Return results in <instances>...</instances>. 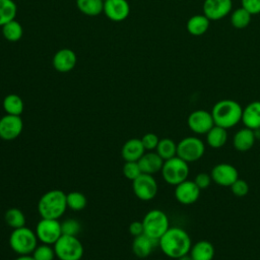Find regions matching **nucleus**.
<instances>
[{"mask_svg":"<svg viewBox=\"0 0 260 260\" xmlns=\"http://www.w3.org/2000/svg\"><path fill=\"white\" fill-rule=\"evenodd\" d=\"M36 232L26 226L15 229L9 237V246L18 255H30L38 246Z\"/></svg>","mask_w":260,"mask_h":260,"instance_id":"obj_4","label":"nucleus"},{"mask_svg":"<svg viewBox=\"0 0 260 260\" xmlns=\"http://www.w3.org/2000/svg\"><path fill=\"white\" fill-rule=\"evenodd\" d=\"M36 235L42 244L54 245L62 236L61 222L58 219L41 218L36 226Z\"/></svg>","mask_w":260,"mask_h":260,"instance_id":"obj_9","label":"nucleus"},{"mask_svg":"<svg viewBox=\"0 0 260 260\" xmlns=\"http://www.w3.org/2000/svg\"><path fill=\"white\" fill-rule=\"evenodd\" d=\"M76 5L80 12L88 16H96L104 10L103 0H76Z\"/></svg>","mask_w":260,"mask_h":260,"instance_id":"obj_27","label":"nucleus"},{"mask_svg":"<svg viewBox=\"0 0 260 260\" xmlns=\"http://www.w3.org/2000/svg\"><path fill=\"white\" fill-rule=\"evenodd\" d=\"M17 7L13 0H0V26L15 19Z\"/></svg>","mask_w":260,"mask_h":260,"instance_id":"obj_32","label":"nucleus"},{"mask_svg":"<svg viewBox=\"0 0 260 260\" xmlns=\"http://www.w3.org/2000/svg\"><path fill=\"white\" fill-rule=\"evenodd\" d=\"M158 141H159V138L154 133H146L141 138V142L146 151L155 150V148L158 144Z\"/></svg>","mask_w":260,"mask_h":260,"instance_id":"obj_38","label":"nucleus"},{"mask_svg":"<svg viewBox=\"0 0 260 260\" xmlns=\"http://www.w3.org/2000/svg\"><path fill=\"white\" fill-rule=\"evenodd\" d=\"M14 260H35L31 255H19Z\"/></svg>","mask_w":260,"mask_h":260,"instance_id":"obj_42","label":"nucleus"},{"mask_svg":"<svg viewBox=\"0 0 260 260\" xmlns=\"http://www.w3.org/2000/svg\"><path fill=\"white\" fill-rule=\"evenodd\" d=\"M158 245V240L152 239L149 236L142 234L140 236L134 237L132 242V252L138 258H146L148 257L155 246Z\"/></svg>","mask_w":260,"mask_h":260,"instance_id":"obj_18","label":"nucleus"},{"mask_svg":"<svg viewBox=\"0 0 260 260\" xmlns=\"http://www.w3.org/2000/svg\"><path fill=\"white\" fill-rule=\"evenodd\" d=\"M129 233L130 235H132L133 237H137L140 236L142 234H144V230H143V223L142 220H134L130 223L129 225Z\"/></svg>","mask_w":260,"mask_h":260,"instance_id":"obj_41","label":"nucleus"},{"mask_svg":"<svg viewBox=\"0 0 260 260\" xmlns=\"http://www.w3.org/2000/svg\"><path fill=\"white\" fill-rule=\"evenodd\" d=\"M158 246L166 256L172 259H178L190 252L192 242L189 234L184 229L170 226L159 238Z\"/></svg>","mask_w":260,"mask_h":260,"instance_id":"obj_1","label":"nucleus"},{"mask_svg":"<svg viewBox=\"0 0 260 260\" xmlns=\"http://www.w3.org/2000/svg\"><path fill=\"white\" fill-rule=\"evenodd\" d=\"M23 129V121L20 116L4 115L0 118V138L6 141L17 138Z\"/></svg>","mask_w":260,"mask_h":260,"instance_id":"obj_13","label":"nucleus"},{"mask_svg":"<svg viewBox=\"0 0 260 260\" xmlns=\"http://www.w3.org/2000/svg\"><path fill=\"white\" fill-rule=\"evenodd\" d=\"M252 20V14L244 7H239L231 13V24L238 29L247 27Z\"/></svg>","mask_w":260,"mask_h":260,"instance_id":"obj_29","label":"nucleus"},{"mask_svg":"<svg viewBox=\"0 0 260 260\" xmlns=\"http://www.w3.org/2000/svg\"><path fill=\"white\" fill-rule=\"evenodd\" d=\"M67 207L73 211L83 210L87 204L86 196L79 191H72L66 194Z\"/></svg>","mask_w":260,"mask_h":260,"instance_id":"obj_33","label":"nucleus"},{"mask_svg":"<svg viewBox=\"0 0 260 260\" xmlns=\"http://www.w3.org/2000/svg\"><path fill=\"white\" fill-rule=\"evenodd\" d=\"M164 161L165 160L155 151H147L138 159L137 162L143 174L153 175L161 171Z\"/></svg>","mask_w":260,"mask_h":260,"instance_id":"obj_19","label":"nucleus"},{"mask_svg":"<svg viewBox=\"0 0 260 260\" xmlns=\"http://www.w3.org/2000/svg\"><path fill=\"white\" fill-rule=\"evenodd\" d=\"M155 152L164 159H170L177 156V143L171 138L159 139L158 144L155 148Z\"/></svg>","mask_w":260,"mask_h":260,"instance_id":"obj_30","label":"nucleus"},{"mask_svg":"<svg viewBox=\"0 0 260 260\" xmlns=\"http://www.w3.org/2000/svg\"><path fill=\"white\" fill-rule=\"evenodd\" d=\"M77 63V57L73 50L63 48L57 51L53 57L52 64L55 70L61 73L71 71Z\"/></svg>","mask_w":260,"mask_h":260,"instance_id":"obj_17","label":"nucleus"},{"mask_svg":"<svg viewBox=\"0 0 260 260\" xmlns=\"http://www.w3.org/2000/svg\"><path fill=\"white\" fill-rule=\"evenodd\" d=\"M160 173L166 183L172 186H177L187 180L190 173L189 164L179 156H174L164 161Z\"/></svg>","mask_w":260,"mask_h":260,"instance_id":"obj_6","label":"nucleus"},{"mask_svg":"<svg viewBox=\"0 0 260 260\" xmlns=\"http://www.w3.org/2000/svg\"><path fill=\"white\" fill-rule=\"evenodd\" d=\"M145 148L139 138H131L127 140L121 149V155L125 161H138L145 153Z\"/></svg>","mask_w":260,"mask_h":260,"instance_id":"obj_21","label":"nucleus"},{"mask_svg":"<svg viewBox=\"0 0 260 260\" xmlns=\"http://www.w3.org/2000/svg\"><path fill=\"white\" fill-rule=\"evenodd\" d=\"M53 248L59 260H80L84 253L83 246L76 236L62 235Z\"/></svg>","mask_w":260,"mask_h":260,"instance_id":"obj_5","label":"nucleus"},{"mask_svg":"<svg viewBox=\"0 0 260 260\" xmlns=\"http://www.w3.org/2000/svg\"><path fill=\"white\" fill-rule=\"evenodd\" d=\"M210 25V20L204 14H195L192 15L187 23L186 28L188 32L194 37H199L204 35Z\"/></svg>","mask_w":260,"mask_h":260,"instance_id":"obj_24","label":"nucleus"},{"mask_svg":"<svg viewBox=\"0 0 260 260\" xmlns=\"http://www.w3.org/2000/svg\"><path fill=\"white\" fill-rule=\"evenodd\" d=\"M177 260H193L192 258H191V256H190V254L188 253V254H186V255H184V256H182V257H180V258H178Z\"/></svg>","mask_w":260,"mask_h":260,"instance_id":"obj_44","label":"nucleus"},{"mask_svg":"<svg viewBox=\"0 0 260 260\" xmlns=\"http://www.w3.org/2000/svg\"><path fill=\"white\" fill-rule=\"evenodd\" d=\"M255 136L253 130L247 127L239 129L233 137V146L240 152L250 150L255 144Z\"/></svg>","mask_w":260,"mask_h":260,"instance_id":"obj_20","label":"nucleus"},{"mask_svg":"<svg viewBox=\"0 0 260 260\" xmlns=\"http://www.w3.org/2000/svg\"><path fill=\"white\" fill-rule=\"evenodd\" d=\"M3 109L8 115L20 116L24 109V104L22 99L16 93L7 94L2 103Z\"/></svg>","mask_w":260,"mask_h":260,"instance_id":"obj_26","label":"nucleus"},{"mask_svg":"<svg viewBox=\"0 0 260 260\" xmlns=\"http://www.w3.org/2000/svg\"><path fill=\"white\" fill-rule=\"evenodd\" d=\"M31 256L35 260H54L56 257L54 248L51 247V245L47 244L37 246L31 253Z\"/></svg>","mask_w":260,"mask_h":260,"instance_id":"obj_34","label":"nucleus"},{"mask_svg":"<svg viewBox=\"0 0 260 260\" xmlns=\"http://www.w3.org/2000/svg\"><path fill=\"white\" fill-rule=\"evenodd\" d=\"M195 184L198 186V188L200 190H204L206 188H208L212 182V179H211V176L210 174H207V173H198L194 180Z\"/></svg>","mask_w":260,"mask_h":260,"instance_id":"obj_39","label":"nucleus"},{"mask_svg":"<svg viewBox=\"0 0 260 260\" xmlns=\"http://www.w3.org/2000/svg\"><path fill=\"white\" fill-rule=\"evenodd\" d=\"M231 191L232 193L237 196V197H244L248 194L249 192V185L248 183L243 180V179H238L236 180L232 185H231Z\"/></svg>","mask_w":260,"mask_h":260,"instance_id":"obj_37","label":"nucleus"},{"mask_svg":"<svg viewBox=\"0 0 260 260\" xmlns=\"http://www.w3.org/2000/svg\"><path fill=\"white\" fill-rule=\"evenodd\" d=\"M4 220L7 223V225L13 230L25 226L26 222L24 213L19 208L16 207H11L6 210L4 214Z\"/></svg>","mask_w":260,"mask_h":260,"instance_id":"obj_28","label":"nucleus"},{"mask_svg":"<svg viewBox=\"0 0 260 260\" xmlns=\"http://www.w3.org/2000/svg\"><path fill=\"white\" fill-rule=\"evenodd\" d=\"M122 172L124 177L130 181H134L142 174L137 161H125Z\"/></svg>","mask_w":260,"mask_h":260,"instance_id":"obj_36","label":"nucleus"},{"mask_svg":"<svg viewBox=\"0 0 260 260\" xmlns=\"http://www.w3.org/2000/svg\"><path fill=\"white\" fill-rule=\"evenodd\" d=\"M80 230H81V226L79 221L74 218H67L61 222L62 235L77 236Z\"/></svg>","mask_w":260,"mask_h":260,"instance_id":"obj_35","label":"nucleus"},{"mask_svg":"<svg viewBox=\"0 0 260 260\" xmlns=\"http://www.w3.org/2000/svg\"><path fill=\"white\" fill-rule=\"evenodd\" d=\"M23 29L21 24L16 20H10L2 26V35L8 42H17L21 39Z\"/></svg>","mask_w":260,"mask_h":260,"instance_id":"obj_31","label":"nucleus"},{"mask_svg":"<svg viewBox=\"0 0 260 260\" xmlns=\"http://www.w3.org/2000/svg\"><path fill=\"white\" fill-rule=\"evenodd\" d=\"M242 122L252 130L260 127V101L251 102L243 109Z\"/></svg>","mask_w":260,"mask_h":260,"instance_id":"obj_22","label":"nucleus"},{"mask_svg":"<svg viewBox=\"0 0 260 260\" xmlns=\"http://www.w3.org/2000/svg\"><path fill=\"white\" fill-rule=\"evenodd\" d=\"M228 129L214 125L206 134V143L212 148H221L228 141Z\"/></svg>","mask_w":260,"mask_h":260,"instance_id":"obj_25","label":"nucleus"},{"mask_svg":"<svg viewBox=\"0 0 260 260\" xmlns=\"http://www.w3.org/2000/svg\"><path fill=\"white\" fill-rule=\"evenodd\" d=\"M103 1H104V2H105V1H106V0H103Z\"/></svg>","mask_w":260,"mask_h":260,"instance_id":"obj_45","label":"nucleus"},{"mask_svg":"<svg viewBox=\"0 0 260 260\" xmlns=\"http://www.w3.org/2000/svg\"><path fill=\"white\" fill-rule=\"evenodd\" d=\"M242 113V106L238 102L230 99L216 102L211 109L214 125L225 129H230L241 122Z\"/></svg>","mask_w":260,"mask_h":260,"instance_id":"obj_2","label":"nucleus"},{"mask_svg":"<svg viewBox=\"0 0 260 260\" xmlns=\"http://www.w3.org/2000/svg\"><path fill=\"white\" fill-rule=\"evenodd\" d=\"M103 12L112 21H123L130 13V6L127 0H106Z\"/></svg>","mask_w":260,"mask_h":260,"instance_id":"obj_16","label":"nucleus"},{"mask_svg":"<svg viewBox=\"0 0 260 260\" xmlns=\"http://www.w3.org/2000/svg\"><path fill=\"white\" fill-rule=\"evenodd\" d=\"M144 234L152 239L159 240V238L169 230V217L160 209L149 210L142 219Z\"/></svg>","mask_w":260,"mask_h":260,"instance_id":"obj_7","label":"nucleus"},{"mask_svg":"<svg viewBox=\"0 0 260 260\" xmlns=\"http://www.w3.org/2000/svg\"><path fill=\"white\" fill-rule=\"evenodd\" d=\"M203 14L211 20H219L228 16L233 9L232 0H204Z\"/></svg>","mask_w":260,"mask_h":260,"instance_id":"obj_14","label":"nucleus"},{"mask_svg":"<svg viewBox=\"0 0 260 260\" xmlns=\"http://www.w3.org/2000/svg\"><path fill=\"white\" fill-rule=\"evenodd\" d=\"M132 189L138 199L149 201L156 196L158 185L152 175L142 173L138 178L132 181Z\"/></svg>","mask_w":260,"mask_h":260,"instance_id":"obj_10","label":"nucleus"},{"mask_svg":"<svg viewBox=\"0 0 260 260\" xmlns=\"http://www.w3.org/2000/svg\"><path fill=\"white\" fill-rule=\"evenodd\" d=\"M204 152L205 144L197 136H187L177 143V156L188 164L199 160Z\"/></svg>","mask_w":260,"mask_h":260,"instance_id":"obj_8","label":"nucleus"},{"mask_svg":"<svg viewBox=\"0 0 260 260\" xmlns=\"http://www.w3.org/2000/svg\"><path fill=\"white\" fill-rule=\"evenodd\" d=\"M66 193L54 189L44 193L38 202V211L42 218L59 219L66 211Z\"/></svg>","mask_w":260,"mask_h":260,"instance_id":"obj_3","label":"nucleus"},{"mask_svg":"<svg viewBox=\"0 0 260 260\" xmlns=\"http://www.w3.org/2000/svg\"><path fill=\"white\" fill-rule=\"evenodd\" d=\"M212 182L221 187H231V185L239 179V172L231 164L220 162L215 165L210 172Z\"/></svg>","mask_w":260,"mask_h":260,"instance_id":"obj_12","label":"nucleus"},{"mask_svg":"<svg viewBox=\"0 0 260 260\" xmlns=\"http://www.w3.org/2000/svg\"><path fill=\"white\" fill-rule=\"evenodd\" d=\"M241 4L252 15L260 13V0H241Z\"/></svg>","mask_w":260,"mask_h":260,"instance_id":"obj_40","label":"nucleus"},{"mask_svg":"<svg viewBox=\"0 0 260 260\" xmlns=\"http://www.w3.org/2000/svg\"><path fill=\"white\" fill-rule=\"evenodd\" d=\"M187 124L193 133L202 135L206 134L214 126V121L211 112L199 109L190 113L187 118Z\"/></svg>","mask_w":260,"mask_h":260,"instance_id":"obj_11","label":"nucleus"},{"mask_svg":"<svg viewBox=\"0 0 260 260\" xmlns=\"http://www.w3.org/2000/svg\"><path fill=\"white\" fill-rule=\"evenodd\" d=\"M253 133H254L255 139H256V140H260V127L254 129V130H253Z\"/></svg>","mask_w":260,"mask_h":260,"instance_id":"obj_43","label":"nucleus"},{"mask_svg":"<svg viewBox=\"0 0 260 260\" xmlns=\"http://www.w3.org/2000/svg\"><path fill=\"white\" fill-rule=\"evenodd\" d=\"M214 247L207 240H200L193 244L190 249V256L193 260H212L214 257Z\"/></svg>","mask_w":260,"mask_h":260,"instance_id":"obj_23","label":"nucleus"},{"mask_svg":"<svg viewBox=\"0 0 260 260\" xmlns=\"http://www.w3.org/2000/svg\"><path fill=\"white\" fill-rule=\"evenodd\" d=\"M200 192L201 190L198 188L195 182L187 179L175 186L174 195L179 203L183 205H191L198 200Z\"/></svg>","mask_w":260,"mask_h":260,"instance_id":"obj_15","label":"nucleus"}]
</instances>
